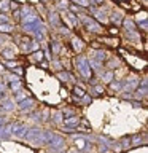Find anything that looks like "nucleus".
Listing matches in <instances>:
<instances>
[{"mask_svg":"<svg viewBox=\"0 0 148 153\" xmlns=\"http://www.w3.org/2000/svg\"><path fill=\"white\" fill-rule=\"evenodd\" d=\"M51 48H53V53H54V54H59L62 45H61L59 42H53V43H51Z\"/></svg>","mask_w":148,"mask_h":153,"instance_id":"24","label":"nucleus"},{"mask_svg":"<svg viewBox=\"0 0 148 153\" xmlns=\"http://www.w3.org/2000/svg\"><path fill=\"white\" fill-rule=\"evenodd\" d=\"M0 11L2 13H8L10 11V2L8 0H0Z\"/></svg>","mask_w":148,"mask_h":153,"instance_id":"21","label":"nucleus"},{"mask_svg":"<svg viewBox=\"0 0 148 153\" xmlns=\"http://www.w3.org/2000/svg\"><path fill=\"white\" fill-rule=\"evenodd\" d=\"M57 78H59L61 81H64V83H67L69 80H72V75H70V72H67V70H62L57 74Z\"/></svg>","mask_w":148,"mask_h":153,"instance_id":"12","label":"nucleus"},{"mask_svg":"<svg viewBox=\"0 0 148 153\" xmlns=\"http://www.w3.org/2000/svg\"><path fill=\"white\" fill-rule=\"evenodd\" d=\"M81 10H83V8L78 7V5H70V7H69V11H76V13H78V11H81Z\"/></svg>","mask_w":148,"mask_h":153,"instance_id":"30","label":"nucleus"},{"mask_svg":"<svg viewBox=\"0 0 148 153\" xmlns=\"http://www.w3.org/2000/svg\"><path fill=\"white\" fill-rule=\"evenodd\" d=\"M2 56L8 61V59H13V57L16 56V53H14V51L11 50V48H5V50L2 51Z\"/></svg>","mask_w":148,"mask_h":153,"instance_id":"14","label":"nucleus"},{"mask_svg":"<svg viewBox=\"0 0 148 153\" xmlns=\"http://www.w3.org/2000/svg\"><path fill=\"white\" fill-rule=\"evenodd\" d=\"M73 2L78 5V7H81V8H89V5H91L89 0H73Z\"/></svg>","mask_w":148,"mask_h":153,"instance_id":"25","label":"nucleus"},{"mask_svg":"<svg viewBox=\"0 0 148 153\" xmlns=\"http://www.w3.org/2000/svg\"><path fill=\"white\" fill-rule=\"evenodd\" d=\"M5 99V93H3V91H0V100H3Z\"/></svg>","mask_w":148,"mask_h":153,"instance_id":"37","label":"nucleus"},{"mask_svg":"<svg viewBox=\"0 0 148 153\" xmlns=\"http://www.w3.org/2000/svg\"><path fill=\"white\" fill-rule=\"evenodd\" d=\"M75 67H76V70L80 72V75L83 76L84 80H91L92 78V69L89 67V61H88V57L83 56V54H80L78 57H75Z\"/></svg>","mask_w":148,"mask_h":153,"instance_id":"1","label":"nucleus"},{"mask_svg":"<svg viewBox=\"0 0 148 153\" xmlns=\"http://www.w3.org/2000/svg\"><path fill=\"white\" fill-rule=\"evenodd\" d=\"M72 94H73L75 99H81L86 94V89L83 88V86H80V85H75L73 89H72Z\"/></svg>","mask_w":148,"mask_h":153,"instance_id":"8","label":"nucleus"},{"mask_svg":"<svg viewBox=\"0 0 148 153\" xmlns=\"http://www.w3.org/2000/svg\"><path fill=\"white\" fill-rule=\"evenodd\" d=\"M2 108H5V110H13L14 108V102L11 99H3L2 100Z\"/></svg>","mask_w":148,"mask_h":153,"instance_id":"16","label":"nucleus"},{"mask_svg":"<svg viewBox=\"0 0 148 153\" xmlns=\"http://www.w3.org/2000/svg\"><path fill=\"white\" fill-rule=\"evenodd\" d=\"M26 140L29 142H37V143H43V131L38 128H29V131L26 134Z\"/></svg>","mask_w":148,"mask_h":153,"instance_id":"2","label":"nucleus"},{"mask_svg":"<svg viewBox=\"0 0 148 153\" xmlns=\"http://www.w3.org/2000/svg\"><path fill=\"white\" fill-rule=\"evenodd\" d=\"M102 81H105V83H110V81H113V70L105 72V74L102 75Z\"/></svg>","mask_w":148,"mask_h":153,"instance_id":"22","label":"nucleus"},{"mask_svg":"<svg viewBox=\"0 0 148 153\" xmlns=\"http://www.w3.org/2000/svg\"><path fill=\"white\" fill-rule=\"evenodd\" d=\"M81 22L84 24L89 32H100V26H99V22L95 21V19L89 18V16H81Z\"/></svg>","mask_w":148,"mask_h":153,"instance_id":"4","label":"nucleus"},{"mask_svg":"<svg viewBox=\"0 0 148 153\" xmlns=\"http://www.w3.org/2000/svg\"><path fill=\"white\" fill-rule=\"evenodd\" d=\"M123 83L124 81H110V88L113 91H121L123 89Z\"/></svg>","mask_w":148,"mask_h":153,"instance_id":"19","label":"nucleus"},{"mask_svg":"<svg viewBox=\"0 0 148 153\" xmlns=\"http://www.w3.org/2000/svg\"><path fill=\"white\" fill-rule=\"evenodd\" d=\"M14 30L13 26H10V24H0V33H11Z\"/></svg>","mask_w":148,"mask_h":153,"instance_id":"17","label":"nucleus"},{"mask_svg":"<svg viewBox=\"0 0 148 153\" xmlns=\"http://www.w3.org/2000/svg\"><path fill=\"white\" fill-rule=\"evenodd\" d=\"M48 143H50V147L53 148V150H62L64 145H65V139L62 136H59V134H53L51 140Z\"/></svg>","mask_w":148,"mask_h":153,"instance_id":"5","label":"nucleus"},{"mask_svg":"<svg viewBox=\"0 0 148 153\" xmlns=\"http://www.w3.org/2000/svg\"><path fill=\"white\" fill-rule=\"evenodd\" d=\"M29 131V126L26 123H13L11 124V136H16L19 139H24Z\"/></svg>","mask_w":148,"mask_h":153,"instance_id":"3","label":"nucleus"},{"mask_svg":"<svg viewBox=\"0 0 148 153\" xmlns=\"http://www.w3.org/2000/svg\"><path fill=\"white\" fill-rule=\"evenodd\" d=\"M89 91L94 96H102L104 94V86L102 85H95V86H92V88H89Z\"/></svg>","mask_w":148,"mask_h":153,"instance_id":"15","label":"nucleus"},{"mask_svg":"<svg viewBox=\"0 0 148 153\" xmlns=\"http://www.w3.org/2000/svg\"><path fill=\"white\" fill-rule=\"evenodd\" d=\"M145 145V140H143V139L140 137V136H135V137H131V145H134V147H137V145Z\"/></svg>","mask_w":148,"mask_h":153,"instance_id":"18","label":"nucleus"},{"mask_svg":"<svg viewBox=\"0 0 148 153\" xmlns=\"http://www.w3.org/2000/svg\"><path fill=\"white\" fill-rule=\"evenodd\" d=\"M143 3H147V0H143Z\"/></svg>","mask_w":148,"mask_h":153,"instance_id":"40","label":"nucleus"},{"mask_svg":"<svg viewBox=\"0 0 148 153\" xmlns=\"http://www.w3.org/2000/svg\"><path fill=\"white\" fill-rule=\"evenodd\" d=\"M33 54H32V57L35 61H43V51H40V50H37V51H32Z\"/></svg>","mask_w":148,"mask_h":153,"instance_id":"26","label":"nucleus"},{"mask_svg":"<svg viewBox=\"0 0 148 153\" xmlns=\"http://www.w3.org/2000/svg\"><path fill=\"white\" fill-rule=\"evenodd\" d=\"M95 61H99V62H104L105 61V53L102 50H99L97 53H95Z\"/></svg>","mask_w":148,"mask_h":153,"instance_id":"27","label":"nucleus"},{"mask_svg":"<svg viewBox=\"0 0 148 153\" xmlns=\"http://www.w3.org/2000/svg\"><path fill=\"white\" fill-rule=\"evenodd\" d=\"M3 89H5V85H3V83H0V91H3Z\"/></svg>","mask_w":148,"mask_h":153,"instance_id":"39","label":"nucleus"},{"mask_svg":"<svg viewBox=\"0 0 148 153\" xmlns=\"http://www.w3.org/2000/svg\"><path fill=\"white\" fill-rule=\"evenodd\" d=\"M112 21L115 22V24H116V26H119V24H121L123 22V18H121V14H119V13H112Z\"/></svg>","mask_w":148,"mask_h":153,"instance_id":"23","label":"nucleus"},{"mask_svg":"<svg viewBox=\"0 0 148 153\" xmlns=\"http://www.w3.org/2000/svg\"><path fill=\"white\" fill-rule=\"evenodd\" d=\"M33 105H35V102H33L32 97H27L19 102V108L21 110H26V112H30V108H33Z\"/></svg>","mask_w":148,"mask_h":153,"instance_id":"7","label":"nucleus"},{"mask_svg":"<svg viewBox=\"0 0 148 153\" xmlns=\"http://www.w3.org/2000/svg\"><path fill=\"white\" fill-rule=\"evenodd\" d=\"M124 24V29H126V32H132V30H137V27H135V22L132 21V19H123V22Z\"/></svg>","mask_w":148,"mask_h":153,"instance_id":"10","label":"nucleus"},{"mask_svg":"<svg viewBox=\"0 0 148 153\" xmlns=\"http://www.w3.org/2000/svg\"><path fill=\"white\" fill-rule=\"evenodd\" d=\"M50 22H51V26H54V27H59L61 26V21H59L57 13H50Z\"/></svg>","mask_w":148,"mask_h":153,"instance_id":"13","label":"nucleus"},{"mask_svg":"<svg viewBox=\"0 0 148 153\" xmlns=\"http://www.w3.org/2000/svg\"><path fill=\"white\" fill-rule=\"evenodd\" d=\"M110 33H118V29H116V27H115V29L110 27Z\"/></svg>","mask_w":148,"mask_h":153,"instance_id":"35","label":"nucleus"},{"mask_svg":"<svg viewBox=\"0 0 148 153\" xmlns=\"http://www.w3.org/2000/svg\"><path fill=\"white\" fill-rule=\"evenodd\" d=\"M89 2H91V5H102L105 0H89Z\"/></svg>","mask_w":148,"mask_h":153,"instance_id":"34","label":"nucleus"},{"mask_svg":"<svg viewBox=\"0 0 148 153\" xmlns=\"http://www.w3.org/2000/svg\"><path fill=\"white\" fill-rule=\"evenodd\" d=\"M119 64H121V61H119V59H115V57H110V59L107 61V67H108V70L118 69Z\"/></svg>","mask_w":148,"mask_h":153,"instance_id":"11","label":"nucleus"},{"mask_svg":"<svg viewBox=\"0 0 148 153\" xmlns=\"http://www.w3.org/2000/svg\"><path fill=\"white\" fill-rule=\"evenodd\" d=\"M69 153H81V152H80V150H70Z\"/></svg>","mask_w":148,"mask_h":153,"instance_id":"38","label":"nucleus"},{"mask_svg":"<svg viewBox=\"0 0 148 153\" xmlns=\"http://www.w3.org/2000/svg\"><path fill=\"white\" fill-rule=\"evenodd\" d=\"M72 45H73V50L76 51V53H81L83 51V48H84V43L81 42V38H72Z\"/></svg>","mask_w":148,"mask_h":153,"instance_id":"9","label":"nucleus"},{"mask_svg":"<svg viewBox=\"0 0 148 153\" xmlns=\"http://www.w3.org/2000/svg\"><path fill=\"white\" fill-rule=\"evenodd\" d=\"M18 8H19V3L18 2H10V10H14V11H16Z\"/></svg>","mask_w":148,"mask_h":153,"instance_id":"33","label":"nucleus"},{"mask_svg":"<svg viewBox=\"0 0 148 153\" xmlns=\"http://www.w3.org/2000/svg\"><path fill=\"white\" fill-rule=\"evenodd\" d=\"M142 27V30H147V18L145 19H142V22L138 21V29Z\"/></svg>","mask_w":148,"mask_h":153,"instance_id":"32","label":"nucleus"},{"mask_svg":"<svg viewBox=\"0 0 148 153\" xmlns=\"http://www.w3.org/2000/svg\"><path fill=\"white\" fill-rule=\"evenodd\" d=\"M121 145H123V148L131 147V137H124L123 140H121Z\"/></svg>","mask_w":148,"mask_h":153,"instance_id":"28","label":"nucleus"},{"mask_svg":"<svg viewBox=\"0 0 148 153\" xmlns=\"http://www.w3.org/2000/svg\"><path fill=\"white\" fill-rule=\"evenodd\" d=\"M57 7L67 10V8H69V2H67V0H64V2H57Z\"/></svg>","mask_w":148,"mask_h":153,"instance_id":"31","label":"nucleus"},{"mask_svg":"<svg viewBox=\"0 0 148 153\" xmlns=\"http://www.w3.org/2000/svg\"><path fill=\"white\" fill-rule=\"evenodd\" d=\"M10 88H11V91L13 93H18V91H21V88H22V83L21 81H13V83H10Z\"/></svg>","mask_w":148,"mask_h":153,"instance_id":"20","label":"nucleus"},{"mask_svg":"<svg viewBox=\"0 0 148 153\" xmlns=\"http://www.w3.org/2000/svg\"><path fill=\"white\" fill-rule=\"evenodd\" d=\"M0 24H10V19H8V16H5V14L0 13Z\"/></svg>","mask_w":148,"mask_h":153,"instance_id":"29","label":"nucleus"},{"mask_svg":"<svg viewBox=\"0 0 148 153\" xmlns=\"http://www.w3.org/2000/svg\"><path fill=\"white\" fill-rule=\"evenodd\" d=\"M3 124H5V118H3V117H0V128H2Z\"/></svg>","mask_w":148,"mask_h":153,"instance_id":"36","label":"nucleus"},{"mask_svg":"<svg viewBox=\"0 0 148 153\" xmlns=\"http://www.w3.org/2000/svg\"><path fill=\"white\" fill-rule=\"evenodd\" d=\"M62 123H64V126H69V128H78L80 117H78V115H73V117L64 118V120H62Z\"/></svg>","mask_w":148,"mask_h":153,"instance_id":"6","label":"nucleus"}]
</instances>
